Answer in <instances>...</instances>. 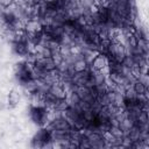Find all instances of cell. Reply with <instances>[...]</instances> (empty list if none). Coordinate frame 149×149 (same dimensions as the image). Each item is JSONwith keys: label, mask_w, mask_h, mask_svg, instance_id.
Here are the masks:
<instances>
[{"label": "cell", "mask_w": 149, "mask_h": 149, "mask_svg": "<svg viewBox=\"0 0 149 149\" xmlns=\"http://www.w3.org/2000/svg\"><path fill=\"white\" fill-rule=\"evenodd\" d=\"M88 65L93 71H102L104 73L107 74V72H108V69H107L108 57L102 52H97L93 56V58L90 61Z\"/></svg>", "instance_id": "3957f363"}, {"label": "cell", "mask_w": 149, "mask_h": 149, "mask_svg": "<svg viewBox=\"0 0 149 149\" xmlns=\"http://www.w3.org/2000/svg\"><path fill=\"white\" fill-rule=\"evenodd\" d=\"M132 88L133 91L139 94V95H143V94H148V86H146L141 80L135 79L134 83L132 84Z\"/></svg>", "instance_id": "5b68a950"}, {"label": "cell", "mask_w": 149, "mask_h": 149, "mask_svg": "<svg viewBox=\"0 0 149 149\" xmlns=\"http://www.w3.org/2000/svg\"><path fill=\"white\" fill-rule=\"evenodd\" d=\"M5 108H6V104L2 102V101H0V111H2V109H5Z\"/></svg>", "instance_id": "52a82bcc"}, {"label": "cell", "mask_w": 149, "mask_h": 149, "mask_svg": "<svg viewBox=\"0 0 149 149\" xmlns=\"http://www.w3.org/2000/svg\"><path fill=\"white\" fill-rule=\"evenodd\" d=\"M30 146L33 148H48V147H54V141H52V135L51 130L44 126L40 127V129L34 134Z\"/></svg>", "instance_id": "7a4b0ae2"}, {"label": "cell", "mask_w": 149, "mask_h": 149, "mask_svg": "<svg viewBox=\"0 0 149 149\" xmlns=\"http://www.w3.org/2000/svg\"><path fill=\"white\" fill-rule=\"evenodd\" d=\"M20 101V94L15 88H12L8 94H7V100H6V107L7 108H15L19 105Z\"/></svg>", "instance_id": "277c9868"}, {"label": "cell", "mask_w": 149, "mask_h": 149, "mask_svg": "<svg viewBox=\"0 0 149 149\" xmlns=\"http://www.w3.org/2000/svg\"><path fill=\"white\" fill-rule=\"evenodd\" d=\"M14 2H15V0H0V7H1V9H5V8L13 6Z\"/></svg>", "instance_id": "8992f818"}, {"label": "cell", "mask_w": 149, "mask_h": 149, "mask_svg": "<svg viewBox=\"0 0 149 149\" xmlns=\"http://www.w3.org/2000/svg\"><path fill=\"white\" fill-rule=\"evenodd\" d=\"M56 115V112L47 108L43 105H30L29 107V118L37 127L47 126Z\"/></svg>", "instance_id": "6da1fadb"}]
</instances>
